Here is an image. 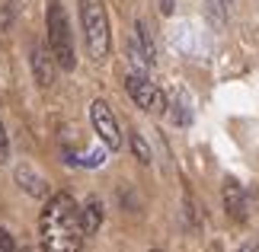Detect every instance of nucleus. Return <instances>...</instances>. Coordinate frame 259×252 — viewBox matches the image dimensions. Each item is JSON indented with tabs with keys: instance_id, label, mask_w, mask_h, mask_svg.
Instances as JSON below:
<instances>
[{
	"instance_id": "obj_1",
	"label": "nucleus",
	"mask_w": 259,
	"mask_h": 252,
	"mask_svg": "<svg viewBox=\"0 0 259 252\" xmlns=\"http://www.w3.org/2000/svg\"><path fill=\"white\" fill-rule=\"evenodd\" d=\"M38 233H42V252H83L80 208L67 191L48 198L38 214Z\"/></svg>"
},
{
	"instance_id": "obj_2",
	"label": "nucleus",
	"mask_w": 259,
	"mask_h": 252,
	"mask_svg": "<svg viewBox=\"0 0 259 252\" xmlns=\"http://www.w3.org/2000/svg\"><path fill=\"white\" fill-rule=\"evenodd\" d=\"M80 26H83L90 58H93V61H106L109 48H112V32H109L106 7L99 4V0H80Z\"/></svg>"
},
{
	"instance_id": "obj_3",
	"label": "nucleus",
	"mask_w": 259,
	"mask_h": 252,
	"mask_svg": "<svg viewBox=\"0 0 259 252\" xmlns=\"http://www.w3.org/2000/svg\"><path fill=\"white\" fill-rule=\"evenodd\" d=\"M48 48L52 58L61 70H74L77 58H74V38H71V23H67L64 10L58 0L48 4Z\"/></svg>"
},
{
	"instance_id": "obj_4",
	"label": "nucleus",
	"mask_w": 259,
	"mask_h": 252,
	"mask_svg": "<svg viewBox=\"0 0 259 252\" xmlns=\"http://www.w3.org/2000/svg\"><path fill=\"white\" fill-rule=\"evenodd\" d=\"M125 89H128V96H132V103L138 109H144V112H166V96L160 93L157 83L147 80V74L132 70V74L125 77Z\"/></svg>"
},
{
	"instance_id": "obj_5",
	"label": "nucleus",
	"mask_w": 259,
	"mask_h": 252,
	"mask_svg": "<svg viewBox=\"0 0 259 252\" xmlns=\"http://www.w3.org/2000/svg\"><path fill=\"white\" fill-rule=\"evenodd\" d=\"M90 125H93V131L99 134V140H103L106 147L118 150L122 147V128H118V118L112 115V109H109L103 99H93L90 103Z\"/></svg>"
},
{
	"instance_id": "obj_6",
	"label": "nucleus",
	"mask_w": 259,
	"mask_h": 252,
	"mask_svg": "<svg viewBox=\"0 0 259 252\" xmlns=\"http://www.w3.org/2000/svg\"><path fill=\"white\" fill-rule=\"evenodd\" d=\"M221 201H224L227 217H234V220H246V211H250V205H246V191H243L240 182L227 179L224 188H221Z\"/></svg>"
},
{
	"instance_id": "obj_7",
	"label": "nucleus",
	"mask_w": 259,
	"mask_h": 252,
	"mask_svg": "<svg viewBox=\"0 0 259 252\" xmlns=\"http://www.w3.org/2000/svg\"><path fill=\"white\" fill-rule=\"evenodd\" d=\"M29 64H32V77H35V83L42 86V89H48V86L55 83V64H52V55H48L45 45H35L32 48Z\"/></svg>"
},
{
	"instance_id": "obj_8",
	"label": "nucleus",
	"mask_w": 259,
	"mask_h": 252,
	"mask_svg": "<svg viewBox=\"0 0 259 252\" xmlns=\"http://www.w3.org/2000/svg\"><path fill=\"white\" fill-rule=\"evenodd\" d=\"M16 185L26 191L29 198H45L48 195V182L38 173H32V166H16Z\"/></svg>"
},
{
	"instance_id": "obj_9",
	"label": "nucleus",
	"mask_w": 259,
	"mask_h": 252,
	"mask_svg": "<svg viewBox=\"0 0 259 252\" xmlns=\"http://www.w3.org/2000/svg\"><path fill=\"white\" fill-rule=\"evenodd\" d=\"M99 227H103V201L90 198L80 208V230H83V236H93Z\"/></svg>"
},
{
	"instance_id": "obj_10",
	"label": "nucleus",
	"mask_w": 259,
	"mask_h": 252,
	"mask_svg": "<svg viewBox=\"0 0 259 252\" xmlns=\"http://www.w3.org/2000/svg\"><path fill=\"white\" fill-rule=\"evenodd\" d=\"M128 144H132V154L141 166H151V147H147L144 134H138V131H128Z\"/></svg>"
},
{
	"instance_id": "obj_11",
	"label": "nucleus",
	"mask_w": 259,
	"mask_h": 252,
	"mask_svg": "<svg viewBox=\"0 0 259 252\" xmlns=\"http://www.w3.org/2000/svg\"><path fill=\"white\" fill-rule=\"evenodd\" d=\"M231 4L234 0H205L208 13H211V19H218V23H224L227 13H231Z\"/></svg>"
},
{
	"instance_id": "obj_12",
	"label": "nucleus",
	"mask_w": 259,
	"mask_h": 252,
	"mask_svg": "<svg viewBox=\"0 0 259 252\" xmlns=\"http://www.w3.org/2000/svg\"><path fill=\"white\" fill-rule=\"evenodd\" d=\"M7 160H10V134H7L4 122H0V163H7Z\"/></svg>"
},
{
	"instance_id": "obj_13",
	"label": "nucleus",
	"mask_w": 259,
	"mask_h": 252,
	"mask_svg": "<svg viewBox=\"0 0 259 252\" xmlns=\"http://www.w3.org/2000/svg\"><path fill=\"white\" fill-rule=\"evenodd\" d=\"M13 4H4V7H0V29H10V26H13Z\"/></svg>"
},
{
	"instance_id": "obj_14",
	"label": "nucleus",
	"mask_w": 259,
	"mask_h": 252,
	"mask_svg": "<svg viewBox=\"0 0 259 252\" xmlns=\"http://www.w3.org/2000/svg\"><path fill=\"white\" fill-rule=\"evenodd\" d=\"M0 252H16V243H13V236H10L4 227H0Z\"/></svg>"
},
{
	"instance_id": "obj_15",
	"label": "nucleus",
	"mask_w": 259,
	"mask_h": 252,
	"mask_svg": "<svg viewBox=\"0 0 259 252\" xmlns=\"http://www.w3.org/2000/svg\"><path fill=\"white\" fill-rule=\"evenodd\" d=\"M157 10H160V16H173L176 0H157Z\"/></svg>"
},
{
	"instance_id": "obj_16",
	"label": "nucleus",
	"mask_w": 259,
	"mask_h": 252,
	"mask_svg": "<svg viewBox=\"0 0 259 252\" xmlns=\"http://www.w3.org/2000/svg\"><path fill=\"white\" fill-rule=\"evenodd\" d=\"M237 252H259V243H243Z\"/></svg>"
},
{
	"instance_id": "obj_17",
	"label": "nucleus",
	"mask_w": 259,
	"mask_h": 252,
	"mask_svg": "<svg viewBox=\"0 0 259 252\" xmlns=\"http://www.w3.org/2000/svg\"><path fill=\"white\" fill-rule=\"evenodd\" d=\"M151 252H160V249H151Z\"/></svg>"
},
{
	"instance_id": "obj_18",
	"label": "nucleus",
	"mask_w": 259,
	"mask_h": 252,
	"mask_svg": "<svg viewBox=\"0 0 259 252\" xmlns=\"http://www.w3.org/2000/svg\"><path fill=\"white\" fill-rule=\"evenodd\" d=\"M23 252H29V249H23Z\"/></svg>"
}]
</instances>
